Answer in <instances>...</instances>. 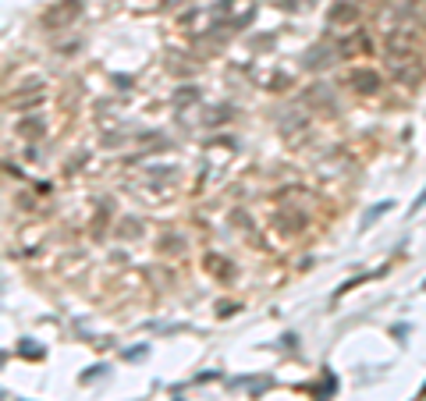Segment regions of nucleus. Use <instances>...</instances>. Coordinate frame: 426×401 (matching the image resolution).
<instances>
[{"mask_svg": "<svg viewBox=\"0 0 426 401\" xmlns=\"http://www.w3.org/2000/svg\"><path fill=\"white\" fill-rule=\"evenodd\" d=\"M352 14H359V7H338V11H330V21L338 25V21H348Z\"/></svg>", "mask_w": 426, "mask_h": 401, "instance_id": "obj_1", "label": "nucleus"}, {"mask_svg": "<svg viewBox=\"0 0 426 401\" xmlns=\"http://www.w3.org/2000/svg\"><path fill=\"white\" fill-rule=\"evenodd\" d=\"M352 82L366 85V92H369V89H376V75H369V71H359V75H352Z\"/></svg>", "mask_w": 426, "mask_h": 401, "instance_id": "obj_2", "label": "nucleus"}]
</instances>
